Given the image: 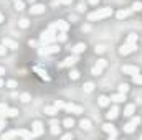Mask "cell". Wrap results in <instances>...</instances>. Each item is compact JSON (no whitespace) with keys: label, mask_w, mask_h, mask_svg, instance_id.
I'll return each instance as SVG.
<instances>
[{"label":"cell","mask_w":142,"mask_h":140,"mask_svg":"<svg viewBox=\"0 0 142 140\" xmlns=\"http://www.w3.org/2000/svg\"><path fill=\"white\" fill-rule=\"evenodd\" d=\"M136 38L137 35H134V33H131V36L127 38V45H124L121 50H119V53L121 54H127V53H131V51H134V48H136V45H134V41H136Z\"/></svg>","instance_id":"cell-1"},{"label":"cell","mask_w":142,"mask_h":140,"mask_svg":"<svg viewBox=\"0 0 142 140\" xmlns=\"http://www.w3.org/2000/svg\"><path fill=\"white\" fill-rule=\"evenodd\" d=\"M55 107H63V109H66V110H70V112H74V114H81V110H83L79 105L63 104V102H60V101H56V102H55Z\"/></svg>","instance_id":"cell-2"},{"label":"cell","mask_w":142,"mask_h":140,"mask_svg":"<svg viewBox=\"0 0 142 140\" xmlns=\"http://www.w3.org/2000/svg\"><path fill=\"white\" fill-rule=\"evenodd\" d=\"M111 8H103V10H98V12H94V13H91L89 15V20H99V18H104L107 15H111Z\"/></svg>","instance_id":"cell-3"},{"label":"cell","mask_w":142,"mask_h":140,"mask_svg":"<svg viewBox=\"0 0 142 140\" xmlns=\"http://www.w3.org/2000/svg\"><path fill=\"white\" fill-rule=\"evenodd\" d=\"M106 61H104V59H99V61H98V64H96V66H94V68H93V74H94V76H98V74H101V71L104 69V68H106Z\"/></svg>","instance_id":"cell-4"},{"label":"cell","mask_w":142,"mask_h":140,"mask_svg":"<svg viewBox=\"0 0 142 140\" xmlns=\"http://www.w3.org/2000/svg\"><path fill=\"white\" fill-rule=\"evenodd\" d=\"M53 40H55L53 30H48V32H43V33H41V41H43V43H50V41H53Z\"/></svg>","instance_id":"cell-5"},{"label":"cell","mask_w":142,"mask_h":140,"mask_svg":"<svg viewBox=\"0 0 142 140\" xmlns=\"http://www.w3.org/2000/svg\"><path fill=\"white\" fill-rule=\"evenodd\" d=\"M13 135H22V137H25V139H28L30 137V134L28 132H25V130H15V132H10V134H7V135H3V139H10V137H13Z\"/></svg>","instance_id":"cell-6"},{"label":"cell","mask_w":142,"mask_h":140,"mask_svg":"<svg viewBox=\"0 0 142 140\" xmlns=\"http://www.w3.org/2000/svg\"><path fill=\"white\" fill-rule=\"evenodd\" d=\"M122 71L127 74H139V68L136 66H122Z\"/></svg>","instance_id":"cell-7"},{"label":"cell","mask_w":142,"mask_h":140,"mask_svg":"<svg viewBox=\"0 0 142 140\" xmlns=\"http://www.w3.org/2000/svg\"><path fill=\"white\" fill-rule=\"evenodd\" d=\"M74 63H76V58H74V56H70V58H66L60 66H61V68H66V66H73Z\"/></svg>","instance_id":"cell-8"},{"label":"cell","mask_w":142,"mask_h":140,"mask_svg":"<svg viewBox=\"0 0 142 140\" xmlns=\"http://www.w3.org/2000/svg\"><path fill=\"white\" fill-rule=\"evenodd\" d=\"M56 51H60V48H58V46H50V48L41 50L40 53H41V54H50V53H56Z\"/></svg>","instance_id":"cell-9"},{"label":"cell","mask_w":142,"mask_h":140,"mask_svg":"<svg viewBox=\"0 0 142 140\" xmlns=\"http://www.w3.org/2000/svg\"><path fill=\"white\" fill-rule=\"evenodd\" d=\"M35 72H38L40 77H43L45 81H50V76H48V72H46L45 69H41V68H35Z\"/></svg>","instance_id":"cell-10"},{"label":"cell","mask_w":142,"mask_h":140,"mask_svg":"<svg viewBox=\"0 0 142 140\" xmlns=\"http://www.w3.org/2000/svg\"><path fill=\"white\" fill-rule=\"evenodd\" d=\"M30 12H32L33 15H38V13L45 12V7H43V5H35V7H32V8H30Z\"/></svg>","instance_id":"cell-11"},{"label":"cell","mask_w":142,"mask_h":140,"mask_svg":"<svg viewBox=\"0 0 142 140\" xmlns=\"http://www.w3.org/2000/svg\"><path fill=\"white\" fill-rule=\"evenodd\" d=\"M103 129H104L106 132H109L112 137H116V130H114V127H112L111 124H106V125H103Z\"/></svg>","instance_id":"cell-12"},{"label":"cell","mask_w":142,"mask_h":140,"mask_svg":"<svg viewBox=\"0 0 142 140\" xmlns=\"http://www.w3.org/2000/svg\"><path fill=\"white\" fill-rule=\"evenodd\" d=\"M106 115H107V119H116V117H117V107H112Z\"/></svg>","instance_id":"cell-13"},{"label":"cell","mask_w":142,"mask_h":140,"mask_svg":"<svg viewBox=\"0 0 142 140\" xmlns=\"http://www.w3.org/2000/svg\"><path fill=\"white\" fill-rule=\"evenodd\" d=\"M33 132H35V135H40V134L43 132V129H41V124H40V122H35V124H33Z\"/></svg>","instance_id":"cell-14"},{"label":"cell","mask_w":142,"mask_h":140,"mask_svg":"<svg viewBox=\"0 0 142 140\" xmlns=\"http://www.w3.org/2000/svg\"><path fill=\"white\" fill-rule=\"evenodd\" d=\"M55 28H60V30H66V28H68V23H65L63 20H60V22H56V23H55Z\"/></svg>","instance_id":"cell-15"},{"label":"cell","mask_w":142,"mask_h":140,"mask_svg":"<svg viewBox=\"0 0 142 140\" xmlns=\"http://www.w3.org/2000/svg\"><path fill=\"white\" fill-rule=\"evenodd\" d=\"M86 50V46L83 45V43H78L74 48H73V53H81V51H84Z\"/></svg>","instance_id":"cell-16"},{"label":"cell","mask_w":142,"mask_h":140,"mask_svg":"<svg viewBox=\"0 0 142 140\" xmlns=\"http://www.w3.org/2000/svg\"><path fill=\"white\" fill-rule=\"evenodd\" d=\"M79 125H81V129H84V130H88V129H91V122H89L88 119H83Z\"/></svg>","instance_id":"cell-17"},{"label":"cell","mask_w":142,"mask_h":140,"mask_svg":"<svg viewBox=\"0 0 142 140\" xmlns=\"http://www.w3.org/2000/svg\"><path fill=\"white\" fill-rule=\"evenodd\" d=\"M58 132H60V125L56 120H53L51 122V134H58Z\"/></svg>","instance_id":"cell-18"},{"label":"cell","mask_w":142,"mask_h":140,"mask_svg":"<svg viewBox=\"0 0 142 140\" xmlns=\"http://www.w3.org/2000/svg\"><path fill=\"white\" fill-rule=\"evenodd\" d=\"M134 125H136V124H134V122H131V124H127V125L124 127V130H126L127 134H131V132H134Z\"/></svg>","instance_id":"cell-19"},{"label":"cell","mask_w":142,"mask_h":140,"mask_svg":"<svg viewBox=\"0 0 142 140\" xmlns=\"http://www.w3.org/2000/svg\"><path fill=\"white\" fill-rule=\"evenodd\" d=\"M107 104H109V99H107V97H104V96L99 97V105H101V107H106Z\"/></svg>","instance_id":"cell-20"},{"label":"cell","mask_w":142,"mask_h":140,"mask_svg":"<svg viewBox=\"0 0 142 140\" xmlns=\"http://www.w3.org/2000/svg\"><path fill=\"white\" fill-rule=\"evenodd\" d=\"M129 15V10H121V12H117V18H126Z\"/></svg>","instance_id":"cell-21"},{"label":"cell","mask_w":142,"mask_h":140,"mask_svg":"<svg viewBox=\"0 0 142 140\" xmlns=\"http://www.w3.org/2000/svg\"><path fill=\"white\" fill-rule=\"evenodd\" d=\"M112 101H116V102L126 101V99H124V92H122V94H117V96H112Z\"/></svg>","instance_id":"cell-22"},{"label":"cell","mask_w":142,"mask_h":140,"mask_svg":"<svg viewBox=\"0 0 142 140\" xmlns=\"http://www.w3.org/2000/svg\"><path fill=\"white\" fill-rule=\"evenodd\" d=\"M3 45H5V46H10V48H17V45H15L12 40H3Z\"/></svg>","instance_id":"cell-23"},{"label":"cell","mask_w":142,"mask_h":140,"mask_svg":"<svg viewBox=\"0 0 142 140\" xmlns=\"http://www.w3.org/2000/svg\"><path fill=\"white\" fill-rule=\"evenodd\" d=\"M18 112L15 110V109H10V110H5V114L3 115H8V117H13V115H17Z\"/></svg>","instance_id":"cell-24"},{"label":"cell","mask_w":142,"mask_h":140,"mask_svg":"<svg viewBox=\"0 0 142 140\" xmlns=\"http://www.w3.org/2000/svg\"><path fill=\"white\" fill-rule=\"evenodd\" d=\"M73 125H74V122H73V119H66V120H65V127H66V129H71Z\"/></svg>","instance_id":"cell-25"},{"label":"cell","mask_w":142,"mask_h":140,"mask_svg":"<svg viewBox=\"0 0 142 140\" xmlns=\"http://www.w3.org/2000/svg\"><path fill=\"white\" fill-rule=\"evenodd\" d=\"M94 89V84H91V82H88V84H84V91L86 92H91Z\"/></svg>","instance_id":"cell-26"},{"label":"cell","mask_w":142,"mask_h":140,"mask_svg":"<svg viewBox=\"0 0 142 140\" xmlns=\"http://www.w3.org/2000/svg\"><path fill=\"white\" fill-rule=\"evenodd\" d=\"M45 112H46V114H50V115H55V114H56V109H55V107H46V109H45Z\"/></svg>","instance_id":"cell-27"},{"label":"cell","mask_w":142,"mask_h":140,"mask_svg":"<svg viewBox=\"0 0 142 140\" xmlns=\"http://www.w3.org/2000/svg\"><path fill=\"white\" fill-rule=\"evenodd\" d=\"M18 25H20V27H22V28H27V27H28V20H27V18H22V20H20V23H18Z\"/></svg>","instance_id":"cell-28"},{"label":"cell","mask_w":142,"mask_h":140,"mask_svg":"<svg viewBox=\"0 0 142 140\" xmlns=\"http://www.w3.org/2000/svg\"><path fill=\"white\" fill-rule=\"evenodd\" d=\"M132 112H134V105H127V109H126V115H132Z\"/></svg>","instance_id":"cell-29"},{"label":"cell","mask_w":142,"mask_h":140,"mask_svg":"<svg viewBox=\"0 0 142 140\" xmlns=\"http://www.w3.org/2000/svg\"><path fill=\"white\" fill-rule=\"evenodd\" d=\"M70 77H71V79H78V77H79V72H78V71H71Z\"/></svg>","instance_id":"cell-30"},{"label":"cell","mask_w":142,"mask_h":140,"mask_svg":"<svg viewBox=\"0 0 142 140\" xmlns=\"http://www.w3.org/2000/svg\"><path fill=\"white\" fill-rule=\"evenodd\" d=\"M134 82H136V84H142V76H141V74L134 76Z\"/></svg>","instance_id":"cell-31"},{"label":"cell","mask_w":142,"mask_h":140,"mask_svg":"<svg viewBox=\"0 0 142 140\" xmlns=\"http://www.w3.org/2000/svg\"><path fill=\"white\" fill-rule=\"evenodd\" d=\"M22 101L23 102H30V96L28 94H22Z\"/></svg>","instance_id":"cell-32"},{"label":"cell","mask_w":142,"mask_h":140,"mask_svg":"<svg viewBox=\"0 0 142 140\" xmlns=\"http://www.w3.org/2000/svg\"><path fill=\"white\" fill-rule=\"evenodd\" d=\"M134 10H142V3L141 2H137V3H134V7H132Z\"/></svg>","instance_id":"cell-33"},{"label":"cell","mask_w":142,"mask_h":140,"mask_svg":"<svg viewBox=\"0 0 142 140\" xmlns=\"http://www.w3.org/2000/svg\"><path fill=\"white\" fill-rule=\"evenodd\" d=\"M104 50H106V48H104L103 45H99V46H96V53H103Z\"/></svg>","instance_id":"cell-34"},{"label":"cell","mask_w":142,"mask_h":140,"mask_svg":"<svg viewBox=\"0 0 142 140\" xmlns=\"http://www.w3.org/2000/svg\"><path fill=\"white\" fill-rule=\"evenodd\" d=\"M119 91H121V92H126V91H127V84H121V86H119Z\"/></svg>","instance_id":"cell-35"},{"label":"cell","mask_w":142,"mask_h":140,"mask_svg":"<svg viewBox=\"0 0 142 140\" xmlns=\"http://www.w3.org/2000/svg\"><path fill=\"white\" fill-rule=\"evenodd\" d=\"M7 86L13 89V87H17V82H15V81H8V84H7Z\"/></svg>","instance_id":"cell-36"},{"label":"cell","mask_w":142,"mask_h":140,"mask_svg":"<svg viewBox=\"0 0 142 140\" xmlns=\"http://www.w3.org/2000/svg\"><path fill=\"white\" fill-rule=\"evenodd\" d=\"M15 7H17V10H22V8H23V3H22V2H17Z\"/></svg>","instance_id":"cell-37"},{"label":"cell","mask_w":142,"mask_h":140,"mask_svg":"<svg viewBox=\"0 0 142 140\" xmlns=\"http://www.w3.org/2000/svg\"><path fill=\"white\" fill-rule=\"evenodd\" d=\"M84 8H86V7H84V5H83V3H79V5H78V10H81V12H83V10H84Z\"/></svg>","instance_id":"cell-38"},{"label":"cell","mask_w":142,"mask_h":140,"mask_svg":"<svg viewBox=\"0 0 142 140\" xmlns=\"http://www.w3.org/2000/svg\"><path fill=\"white\" fill-rule=\"evenodd\" d=\"M58 38H60V41H65V40H66V36H65V35H63V33H61V35H60V36H58Z\"/></svg>","instance_id":"cell-39"},{"label":"cell","mask_w":142,"mask_h":140,"mask_svg":"<svg viewBox=\"0 0 142 140\" xmlns=\"http://www.w3.org/2000/svg\"><path fill=\"white\" fill-rule=\"evenodd\" d=\"M0 54H5V48L3 46H0Z\"/></svg>","instance_id":"cell-40"},{"label":"cell","mask_w":142,"mask_h":140,"mask_svg":"<svg viewBox=\"0 0 142 140\" xmlns=\"http://www.w3.org/2000/svg\"><path fill=\"white\" fill-rule=\"evenodd\" d=\"M3 125H5V122H3V120H0V130L3 129Z\"/></svg>","instance_id":"cell-41"},{"label":"cell","mask_w":142,"mask_h":140,"mask_svg":"<svg viewBox=\"0 0 142 140\" xmlns=\"http://www.w3.org/2000/svg\"><path fill=\"white\" fill-rule=\"evenodd\" d=\"M60 2H63V3H70L71 0H60Z\"/></svg>","instance_id":"cell-42"},{"label":"cell","mask_w":142,"mask_h":140,"mask_svg":"<svg viewBox=\"0 0 142 140\" xmlns=\"http://www.w3.org/2000/svg\"><path fill=\"white\" fill-rule=\"evenodd\" d=\"M3 72H5V69H3V68H0V76H2Z\"/></svg>","instance_id":"cell-43"},{"label":"cell","mask_w":142,"mask_h":140,"mask_svg":"<svg viewBox=\"0 0 142 140\" xmlns=\"http://www.w3.org/2000/svg\"><path fill=\"white\" fill-rule=\"evenodd\" d=\"M89 2H91V3H98L99 0H89Z\"/></svg>","instance_id":"cell-44"},{"label":"cell","mask_w":142,"mask_h":140,"mask_svg":"<svg viewBox=\"0 0 142 140\" xmlns=\"http://www.w3.org/2000/svg\"><path fill=\"white\" fill-rule=\"evenodd\" d=\"M0 22H3V17H2V15H0Z\"/></svg>","instance_id":"cell-45"},{"label":"cell","mask_w":142,"mask_h":140,"mask_svg":"<svg viewBox=\"0 0 142 140\" xmlns=\"http://www.w3.org/2000/svg\"><path fill=\"white\" fill-rule=\"evenodd\" d=\"M0 86H3V82H2V79H0Z\"/></svg>","instance_id":"cell-46"},{"label":"cell","mask_w":142,"mask_h":140,"mask_svg":"<svg viewBox=\"0 0 142 140\" xmlns=\"http://www.w3.org/2000/svg\"><path fill=\"white\" fill-rule=\"evenodd\" d=\"M30 2H33V0H30Z\"/></svg>","instance_id":"cell-47"}]
</instances>
